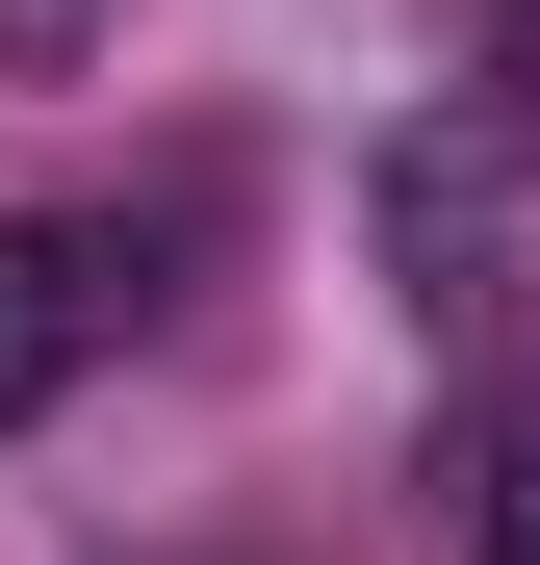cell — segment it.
Wrapping results in <instances>:
<instances>
[{
	"mask_svg": "<svg viewBox=\"0 0 540 565\" xmlns=\"http://www.w3.org/2000/svg\"><path fill=\"white\" fill-rule=\"evenodd\" d=\"M104 334H129V282H104V232H27V206H0V437H27V412H52V386H77Z\"/></svg>",
	"mask_w": 540,
	"mask_h": 565,
	"instance_id": "cell-2",
	"label": "cell"
},
{
	"mask_svg": "<svg viewBox=\"0 0 540 565\" xmlns=\"http://www.w3.org/2000/svg\"><path fill=\"white\" fill-rule=\"evenodd\" d=\"M104 52V0H0V77H77Z\"/></svg>",
	"mask_w": 540,
	"mask_h": 565,
	"instance_id": "cell-5",
	"label": "cell"
},
{
	"mask_svg": "<svg viewBox=\"0 0 540 565\" xmlns=\"http://www.w3.org/2000/svg\"><path fill=\"white\" fill-rule=\"evenodd\" d=\"M515 206H540V129H515V104H412V129H387V180H360V232H387L412 309H464Z\"/></svg>",
	"mask_w": 540,
	"mask_h": 565,
	"instance_id": "cell-1",
	"label": "cell"
},
{
	"mask_svg": "<svg viewBox=\"0 0 540 565\" xmlns=\"http://www.w3.org/2000/svg\"><path fill=\"white\" fill-rule=\"evenodd\" d=\"M464 565H540V437H489V462H464Z\"/></svg>",
	"mask_w": 540,
	"mask_h": 565,
	"instance_id": "cell-3",
	"label": "cell"
},
{
	"mask_svg": "<svg viewBox=\"0 0 540 565\" xmlns=\"http://www.w3.org/2000/svg\"><path fill=\"white\" fill-rule=\"evenodd\" d=\"M464 104H515V129H540V0H464Z\"/></svg>",
	"mask_w": 540,
	"mask_h": 565,
	"instance_id": "cell-4",
	"label": "cell"
}]
</instances>
